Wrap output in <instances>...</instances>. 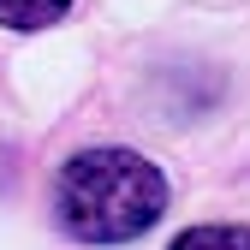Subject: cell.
<instances>
[{
	"instance_id": "obj_1",
	"label": "cell",
	"mask_w": 250,
	"mask_h": 250,
	"mask_svg": "<svg viewBox=\"0 0 250 250\" xmlns=\"http://www.w3.org/2000/svg\"><path fill=\"white\" fill-rule=\"evenodd\" d=\"M60 227L83 244H125L143 238L167 208L161 167L137 149H83L60 167L54 185Z\"/></svg>"
},
{
	"instance_id": "obj_2",
	"label": "cell",
	"mask_w": 250,
	"mask_h": 250,
	"mask_svg": "<svg viewBox=\"0 0 250 250\" xmlns=\"http://www.w3.org/2000/svg\"><path fill=\"white\" fill-rule=\"evenodd\" d=\"M72 0H0V24L6 30H48L66 18Z\"/></svg>"
},
{
	"instance_id": "obj_3",
	"label": "cell",
	"mask_w": 250,
	"mask_h": 250,
	"mask_svg": "<svg viewBox=\"0 0 250 250\" xmlns=\"http://www.w3.org/2000/svg\"><path fill=\"white\" fill-rule=\"evenodd\" d=\"M167 250H250V227H191Z\"/></svg>"
}]
</instances>
